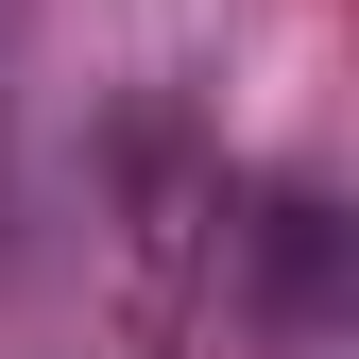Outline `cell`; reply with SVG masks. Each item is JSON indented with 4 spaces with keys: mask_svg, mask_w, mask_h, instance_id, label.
Masks as SVG:
<instances>
[{
    "mask_svg": "<svg viewBox=\"0 0 359 359\" xmlns=\"http://www.w3.org/2000/svg\"><path fill=\"white\" fill-rule=\"evenodd\" d=\"M0 257H18V86H0Z\"/></svg>",
    "mask_w": 359,
    "mask_h": 359,
    "instance_id": "2",
    "label": "cell"
},
{
    "mask_svg": "<svg viewBox=\"0 0 359 359\" xmlns=\"http://www.w3.org/2000/svg\"><path fill=\"white\" fill-rule=\"evenodd\" d=\"M222 257H240L257 325H274V342H308V325H325V274H342V222H325V189H308V171H274V189L222 222Z\"/></svg>",
    "mask_w": 359,
    "mask_h": 359,
    "instance_id": "1",
    "label": "cell"
}]
</instances>
